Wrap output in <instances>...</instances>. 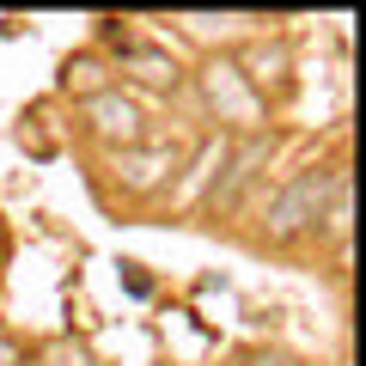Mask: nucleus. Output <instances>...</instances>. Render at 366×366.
<instances>
[{
  "mask_svg": "<svg viewBox=\"0 0 366 366\" xmlns=\"http://www.w3.org/2000/svg\"><path fill=\"white\" fill-rule=\"evenodd\" d=\"M336 171H342V153L336 159H305L281 183H269V196H262L257 220H250V244L274 250V257L305 250L312 232H317V214H324V196H330V183H336Z\"/></svg>",
  "mask_w": 366,
  "mask_h": 366,
  "instance_id": "obj_1",
  "label": "nucleus"
},
{
  "mask_svg": "<svg viewBox=\"0 0 366 366\" xmlns=\"http://www.w3.org/2000/svg\"><path fill=\"white\" fill-rule=\"evenodd\" d=\"M183 153L189 141L183 134H147V141L122 147V153H98L92 159V189L104 196V208H147L153 214L159 202L171 196V183L183 171Z\"/></svg>",
  "mask_w": 366,
  "mask_h": 366,
  "instance_id": "obj_2",
  "label": "nucleus"
},
{
  "mask_svg": "<svg viewBox=\"0 0 366 366\" xmlns=\"http://www.w3.org/2000/svg\"><path fill=\"white\" fill-rule=\"evenodd\" d=\"M183 92L196 98L202 129H220V134H262V129H274V110L244 86V74L232 67V55H226V49L196 55L189 86H183Z\"/></svg>",
  "mask_w": 366,
  "mask_h": 366,
  "instance_id": "obj_3",
  "label": "nucleus"
},
{
  "mask_svg": "<svg viewBox=\"0 0 366 366\" xmlns=\"http://www.w3.org/2000/svg\"><path fill=\"white\" fill-rule=\"evenodd\" d=\"M281 159V122L262 134H232L226 147V165H220V183H214L202 220L208 226H232V220H257L262 196H269V165Z\"/></svg>",
  "mask_w": 366,
  "mask_h": 366,
  "instance_id": "obj_4",
  "label": "nucleus"
},
{
  "mask_svg": "<svg viewBox=\"0 0 366 366\" xmlns=\"http://www.w3.org/2000/svg\"><path fill=\"white\" fill-rule=\"evenodd\" d=\"M110 67H117V86L134 92L147 110H153L159 98H183V86H189V67H183V55L171 49V43L147 37V31H134L122 49H110Z\"/></svg>",
  "mask_w": 366,
  "mask_h": 366,
  "instance_id": "obj_5",
  "label": "nucleus"
},
{
  "mask_svg": "<svg viewBox=\"0 0 366 366\" xmlns=\"http://www.w3.org/2000/svg\"><path fill=\"white\" fill-rule=\"evenodd\" d=\"M226 55H232V67L244 74V86L281 117V104L300 92V49H293L287 31H257V37L232 43Z\"/></svg>",
  "mask_w": 366,
  "mask_h": 366,
  "instance_id": "obj_6",
  "label": "nucleus"
},
{
  "mask_svg": "<svg viewBox=\"0 0 366 366\" xmlns=\"http://www.w3.org/2000/svg\"><path fill=\"white\" fill-rule=\"evenodd\" d=\"M74 129L86 147H98V153H122V147L147 141L153 134V110L134 98V92L110 86L98 92V98H86V104H74Z\"/></svg>",
  "mask_w": 366,
  "mask_h": 366,
  "instance_id": "obj_7",
  "label": "nucleus"
},
{
  "mask_svg": "<svg viewBox=\"0 0 366 366\" xmlns=\"http://www.w3.org/2000/svg\"><path fill=\"white\" fill-rule=\"evenodd\" d=\"M226 147H232V134H220V129H196V134H189L183 171H177V183H171V196L159 202V214H171V220H202V208H208V196H214V183H220Z\"/></svg>",
  "mask_w": 366,
  "mask_h": 366,
  "instance_id": "obj_8",
  "label": "nucleus"
},
{
  "mask_svg": "<svg viewBox=\"0 0 366 366\" xmlns=\"http://www.w3.org/2000/svg\"><path fill=\"white\" fill-rule=\"evenodd\" d=\"M348 238H354V171H348V159H342V171H336V183H330V196H324V214H317V232H312V244L330 257V269H348Z\"/></svg>",
  "mask_w": 366,
  "mask_h": 366,
  "instance_id": "obj_9",
  "label": "nucleus"
},
{
  "mask_svg": "<svg viewBox=\"0 0 366 366\" xmlns=\"http://www.w3.org/2000/svg\"><path fill=\"white\" fill-rule=\"evenodd\" d=\"M165 25L196 37L202 55H208V49H232V43L257 37V31H281V19H269V13H171Z\"/></svg>",
  "mask_w": 366,
  "mask_h": 366,
  "instance_id": "obj_10",
  "label": "nucleus"
},
{
  "mask_svg": "<svg viewBox=\"0 0 366 366\" xmlns=\"http://www.w3.org/2000/svg\"><path fill=\"white\" fill-rule=\"evenodd\" d=\"M117 86V67H110L104 49H74L61 61V74H55V98H67V104H86V98H98V92Z\"/></svg>",
  "mask_w": 366,
  "mask_h": 366,
  "instance_id": "obj_11",
  "label": "nucleus"
},
{
  "mask_svg": "<svg viewBox=\"0 0 366 366\" xmlns=\"http://www.w3.org/2000/svg\"><path fill=\"white\" fill-rule=\"evenodd\" d=\"M19 147H25L31 159H55V153H61V141L43 129V104H31L25 117H19Z\"/></svg>",
  "mask_w": 366,
  "mask_h": 366,
  "instance_id": "obj_12",
  "label": "nucleus"
},
{
  "mask_svg": "<svg viewBox=\"0 0 366 366\" xmlns=\"http://www.w3.org/2000/svg\"><path fill=\"white\" fill-rule=\"evenodd\" d=\"M31 366H98V360H92V348H79L74 336H55V342H43V348H31Z\"/></svg>",
  "mask_w": 366,
  "mask_h": 366,
  "instance_id": "obj_13",
  "label": "nucleus"
},
{
  "mask_svg": "<svg viewBox=\"0 0 366 366\" xmlns=\"http://www.w3.org/2000/svg\"><path fill=\"white\" fill-rule=\"evenodd\" d=\"M232 366H305L293 348H281V342H250V348L232 354Z\"/></svg>",
  "mask_w": 366,
  "mask_h": 366,
  "instance_id": "obj_14",
  "label": "nucleus"
},
{
  "mask_svg": "<svg viewBox=\"0 0 366 366\" xmlns=\"http://www.w3.org/2000/svg\"><path fill=\"white\" fill-rule=\"evenodd\" d=\"M0 366H31V342L0 324Z\"/></svg>",
  "mask_w": 366,
  "mask_h": 366,
  "instance_id": "obj_15",
  "label": "nucleus"
}]
</instances>
